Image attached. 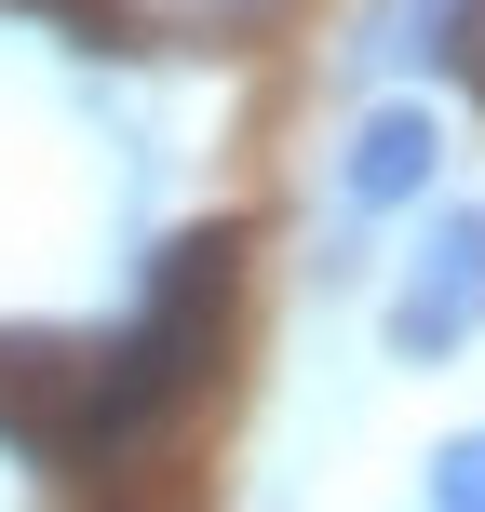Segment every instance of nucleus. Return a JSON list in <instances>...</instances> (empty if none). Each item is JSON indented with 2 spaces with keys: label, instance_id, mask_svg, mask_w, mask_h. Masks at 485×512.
<instances>
[{
  "label": "nucleus",
  "instance_id": "nucleus-3",
  "mask_svg": "<svg viewBox=\"0 0 485 512\" xmlns=\"http://www.w3.org/2000/svg\"><path fill=\"white\" fill-rule=\"evenodd\" d=\"M432 512H485V432H459L432 459Z\"/></svg>",
  "mask_w": 485,
  "mask_h": 512
},
{
  "label": "nucleus",
  "instance_id": "nucleus-2",
  "mask_svg": "<svg viewBox=\"0 0 485 512\" xmlns=\"http://www.w3.org/2000/svg\"><path fill=\"white\" fill-rule=\"evenodd\" d=\"M432 189H445V108L432 95H378L351 135H337V203H351V230L432 216Z\"/></svg>",
  "mask_w": 485,
  "mask_h": 512
},
{
  "label": "nucleus",
  "instance_id": "nucleus-1",
  "mask_svg": "<svg viewBox=\"0 0 485 512\" xmlns=\"http://www.w3.org/2000/svg\"><path fill=\"white\" fill-rule=\"evenodd\" d=\"M472 324H485V203H432V230H418L405 283H391L378 337H391V364H445Z\"/></svg>",
  "mask_w": 485,
  "mask_h": 512
}]
</instances>
